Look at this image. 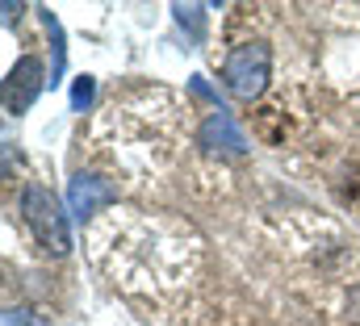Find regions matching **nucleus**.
<instances>
[{"label": "nucleus", "instance_id": "7ed1b4c3", "mask_svg": "<svg viewBox=\"0 0 360 326\" xmlns=\"http://www.w3.org/2000/svg\"><path fill=\"white\" fill-rule=\"evenodd\" d=\"M42 88H46V67H42V59H34V55L17 59V63L8 67V76H4V88H0L4 113H25V109L42 96Z\"/></svg>", "mask_w": 360, "mask_h": 326}, {"label": "nucleus", "instance_id": "39448f33", "mask_svg": "<svg viewBox=\"0 0 360 326\" xmlns=\"http://www.w3.org/2000/svg\"><path fill=\"white\" fill-rule=\"evenodd\" d=\"M109 201H117V184L113 180H105V176H96V171H76L72 180H68V209L84 222L92 218L96 209H105Z\"/></svg>", "mask_w": 360, "mask_h": 326}, {"label": "nucleus", "instance_id": "20e7f679", "mask_svg": "<svg viewBox=\"0 0 360 326\" xmlns=\"http://www.w3.org/2000/svg\"><path fill=\"white\" fill-rule=\"evenodd\" d=\"M197 143H201L210 155H226V159H239V155H248V134L239 130V122H235L226 109H214V113L201 122V130H197Z\"/></svg>", "mask_w": 360, "mask_h": 326}, {"label": "nucleus", "instance_id": "f257e3e1", "mask_svg": "<svg viewBox=\"0 0 360 326\" xmlns=\"http://www.w3.org/2000/svg\"><path fill=\"white\" fill-rule=\"evenodd\" d=\"M21 222L30 226V235L46 255H68L72 251V226L68 214L59 205V197L42 184H25L21 188Z\"/></svg>", "mask_w": 360, "mask_h": 326}, {"label": "nucleus", "instance_id": "f03ea898", "mask_svg": "<svg viewBox=\"0 0 360 326\" xmlns=\"http://www.w3.org/2000/svg\"><path fill=\"white\" fill-rule=\"evenodd\" d=\"M269 72H272V51L269 42H243L226 55L222 63V80L235 96L243 100H256L264 88H269Z\"/></svg>", "mask_w": 360, "mask_h": 326}, {"label": "nucleus", "instance_id": "423d86ee", "mask_svg": "<svg viewBox=\"0 0 360 326\" xmlns=\"http://www.w3.org/2000/svg\"><path fill=\"white\" fill-rule=\"evenodd\" d=\"M92 92H96L92 76H80V80H76V88H72V109H80V113H84V109L92 105Z\"/></svg>", "mask_w": 360, "mask_h": 326}]
</instances>
